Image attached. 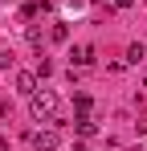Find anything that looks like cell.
I'll list each match as a JSON object with an SVG mask.
<instances>
[{
    "mask_svg": "<svg viewBox=\"0 0 147 151\" xmlns=\"http://www.w3.org/2000/svg\"><path fill=\"white\" fill-rule=\"evenodd\" d=\"M8 65H12V53H4V49H0V70H8Z\"/></svg>",
    "mask_w": 147,
    "mask_h": 151,
    "instance_id": "obj_8",
    "label": "cell"
},
{
    "mask_svg": "<svg viewBox=\"0 0 147 151\" xmlns=\"http://www.w3.org/2000/svg\"><path fill=\"white\" fill-rule=\"evenodd\" d=\"M29 143H33L37 151H57V147H61V135H57V131H37Z\"/></svg>",
    "mask_w": 147,
    "mask_h": 151,
    "instance_id": "obj_2",
    "label": "cell"
},
{
    "mask_svg": "<svg viewBox=\"0 0 147 151\" xmlns=\"http://www.w3.org/2000/svg\"><path fill=\"white\" fill-rule=\"evenodd\" d=\"M98 4H110V0H98Z\"/></svg>",
    "mask_w": 147,
    "mask_h": 151,
    "instance_id": "obj_10",
    "label": "cell"
},
{
    "mask_svg": "<svg viewBox=\"0 0 147 151\" xmlns=\"http://www.w3.org/2000/svg\"><path fill=\"white\" fill-rule=\"evenodd\" d=\"M29 110H33L37 123H49V119L57 114V94H53V90H37V94L29 98Z\"/></svg>",
    "mask_w": 147,
    "mask_h": 151,
    "instance_id": "obj_1",
    "label": "cell"
},
{
    "mask_svg": "<svg viewBox=\"0 0 147 151\" xmlns=\"http://www.w3.org/2000/svg\"><path fill=\"white\" fill-rule=\"evenodd\" d=\"M90 61H94V49L90 45H74L70 49V65H90Z\"/></svg>",
    "mask_w": 147,
    "mask_h": 151,
    "instance_id": "obj_4",
    "label": "cell"
},
{
    "mask_svg": "<svg viewBox=\"0 0 147 151\" xmlns=\"http://www.w3.org/2000/svg\"><path fill=\"white\" fill-rule=\"evenodd\" d=\"M143 57H147V49H143V45H131V49H127V61H131V65H139Z\"/></svg>",
    "mask_w": 147,
    "mask_h": 151,
    "instance_id": "obj_6",
    "label": "cell"
},
{
    "mask_svg": "<svg viewBox=\"0 0 147 151\" xmlns=\"http://www.w3.org/2000/svg\"><path fill=\"white\" fill-rule=\"evenodd\" d=\"M74 131H78V135H94L98 127L90 123V114H78V119H74Z\"/></svg>",
    "mask_w": 147,
    "mask_h": 151,
    "instance_id": "obj_5",
    "label": "cell"
},
{
    "mask_svg": "<svg viewBox=\"0 0 147 151\" xmlns=\"http://www.w3.org/2000/svg\"><path fill=\"white\" fill-rule=\"evenodd\" d=\"M17 94H24V98H33V94H37V74H29V70H21V74H17Z\"/></svg>",
    "mask_w": 147,
    "mask_h": 151,
    "instance_id": "obj_3",
    "label": "cell"
},
{
    "mask_svg": "<svg viewBox=\"0 0 147 151\" xmlns=\"http://www.w3.org/2000/svg\"><path fill=\"white\" fill-rule=\"evenodd\" d=\"M110 4H115V8H131L135 0H110Z\"/></svg>",
    "mask_w": 147,
    "mask_h": 151,
    "instance_id": "obj_9",
    "label": "cell"
},
{
    "mask_svg": "<svg viewBox=\"0 0 147 151\" xmlns=\"http://www.w3.org/2000/svg\"><path fill=\"white\" fill-rule=\"evenodd\" d=\"M74 106H78V114H90V106H94V102H90V94H78Z\"/></svg>",
    "mask_w": 147,
    "mask_h": 151,
    "instance_id": "obj_7",
    "label": "cell"
}]
</instances>
